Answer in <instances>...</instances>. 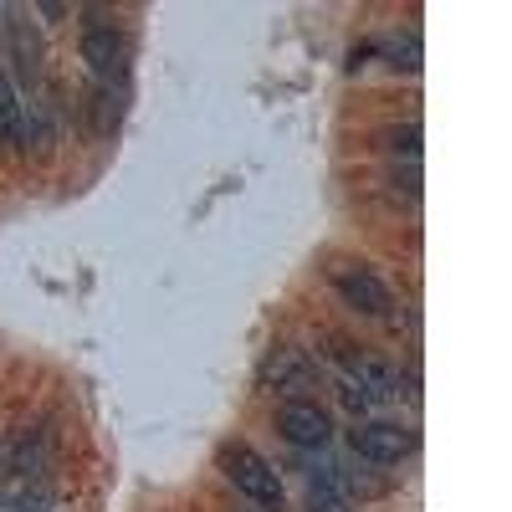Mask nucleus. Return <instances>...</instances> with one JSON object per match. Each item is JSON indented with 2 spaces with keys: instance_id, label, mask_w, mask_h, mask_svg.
Here are the masks:
<instances>
[{
  "instance_id": "1",
  "label": "nucleus",
  "mask_w": 512,
  "mask_h": 512,
  "mask_svg": "<svg viewBox=\"0 0 512 512\" xmlns=\"http://www.w3.org/2000/svg\"><path fill=\"white\" fill-rule=\"evenodd\" d=\"M221 472H226V482L241 492V497H251L256 507H267V512H282V502H287V492H282V477H277V466L267 461V456H256L246 441H231V446H221Z\"/></svg>"
},
{
  "instance_id": "2",
  "label": "nucleus",
  "mask_w": 512,
  "mask_h": 512,
  "mask_svg": "<svg viewBox=\"0 0 512 512\" xmlns=\"http://www.w3.org/2000/svg\"><path fill=\"white\" fill-rule=\"evenodd\" d=\"M349 446L369 466H400L415 451V431H405V425H395V420H364V425L349 431Z\"/></svg>"
},
{
  "instance_id": "3",
  "label": "nucleus",
  "mask_w": 512,
  "mask_h": 512,
  "mask_svg": "<svg viewBox=\"0 0 512 512\" xmlns=\"http://www.w3.org/2000/svg\"><path fill=\"white\" fill-rule=\"evenodd\" d=\"M328 282H333V292H338V297H344V308H354V313H364V318H384V313L395 308L390 287H384L369 267H359V262L333 267V272H328Z\"/></svg>"
},
{
  "instance_id": "4",
  "label": "nucleus",
  "mask_w": 512,
  "mask_h": 512,
  "mask_svg": "<svg viewBox=\"0 0 512 512\" xmlns=\"http://www.w3.org/2000/svg\"><path fill=\"white\" fill-rule=\"evenodd\" d=\"M277 431L297 446V451H323L333 441V415L318 400H287L277 410Z\"/></svg>"
},
{
  "instance_id": "5",
  "label": "nucleus",
  "mask_w": 512,
  "mask_h": 512,
  "mask_svg": "<svg viewBox=\"0 0 512 512\" xmlns=\"http://www.w3.org/2000/svg\"><path fill=\"white\" fill-rule=\"evenodd\" d=\"M256 384H262L267 395H292V390H308L313 384V364L303 349H272L256 369Z\"/></svg>"
},
{
  "instance_id": "6",
  "label": "nucleus",
  "mask_w": 512,
  "mask_h": 512,
  "mask_svg": "<svg viewBox=\"0 0 512 512\" xmlns=\"http://www.w3.org/2000/svg\"><path fill=\"white\" fill-rule=\"evenodd\" d=\"M82 57H88L98 82H123V72H128V41L113 26H88V36H82Z\"/></svg>"
},
{
  "instance_id": "7",
  "label": "nucleus",
  "mask_w": 512,
  "mask_h": 512,
  "mask_svg": "<svg viewBox=\"0 0 512 512\" xmlns=\"http://www.w3.org/2000/svg\"><path fill=\"white\" fill-rule=\"evenodd\" d=\"M349 384H359L369 405H395L400 400V374L384 364V359H374V354L349 359Z\"/></svg>"
},
{
  "instance_id": "8",
  "label": "nucleus",
  "mask_w": 512,
  "mask_h": 512,
  "mask_svg": "<svg viewBox=\"0 0 512 512\" xmlns=\"http://www.w3.org/2000/svg\"><path fill=\"white\" fill-rule=\"evenodd\" d=\"M21 134H26V103H21V93L11 88L6 67H0V139L21 144Z\"/></svg>"
},
{
  "instance_id": "9",
  "label": "nucleus",
  "mask_w": 512,
  "mask_h": 512,
  "mask_svg": "<svg viewBox=\"0 0 512 512\" xmlns=\"http://www.w3.org/2000/svg\"><path fill=\"white\" fill-rule=\"evenodd\" d=\"M384 154H395V159H405V164H415L420 159V128L415 123H400V128H384Z\"/></svg>"
},
{
  "instance_id": "10",
  "label": "nucleus",
  "mask_w": 512,
  "mask_h": 512,
  "mask_svg": "<svg viewBox=\"0 0 512 512\" xmlns=\"http://www.w3.org/2000/svg\"><path fill=\"white\" fill-rule=\"evenodd\" d=\"M354 502L333 487H308V512H349Z\"/></svg>"
},
{
  "instance_id": "11",
  "label": "nucleus",
  "mask_w": 512,
  "mask_h": 512,
  "mask_svg": "<svg viewBox=\"0 0 512 512\" xmlns=\"http://www.w3.org/2000/svg\"><path fill=\"white\" fill-rule=\"evenodd\" d=\"M344 405H349L354 415H369V410H374V405L364 400V390H359V384H349V379H344Z\"/></svg>"
}]
</instances>
